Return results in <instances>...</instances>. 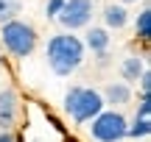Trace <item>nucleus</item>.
I'll use <instances>...</instances> for the list:
<instances>
[{
    "mask_svg": "<svg viewBox=\"0 0 151 142\" xmlns=\"http://www.w3.org/2000/svg\"><path fill=\"white\" fill-rule=\"evenodd\" d=\"M137 81H140V95H148V89H151V72L146 70L140 78H137Z\"/></svg>",
    "mask_w": 151,
    "mask_h": 142,
    "instance_id": "dca6fc26",
    "label": "nucleus"
},
{
    "mask_svg": "<svg viewBox=\"0 0 151 142\" xmlns=\"http://www.w3.org/2000/svg\"><path fill=\"white\" fill-rule=\"evenodd\" d=\"M123 3H137V0H123Z\"/></svg>",
    "mask_w": 151,
    "mask_h": 142,
    "instance_id": "a211bd4d",
    "label": "nucleus"
},
{
    "mask_svg": "<svg viewBox=\"0 0 151 142\" xmlns=\"http://www.w3.org/2000/svg\"><path fill=\"white\" fill-rule=\"evenodd\" d=\"M62 6H65V0H48V3H45V17H48V20H56Z\"/></svg>",
    "mask_w": 151,
    "mask_h": 142,
    "instance_id": "4468645a",
    "label": "nucleus"
},
{
    "mask_svg": "<svg viewBox=\"0 0 151 142\" xmlns=\"http://www.w3.org/2000/svg\"><path fill=\"white\" fill-rule=\"evenodd\" d=\"M148 134H151V123L146 117H134V123L126 126V137H132V139H146Z\"/></svg>",
    "mask_w": 151,
    "mask_h": 142,
    "instance_id": "f8f14e48",
    "label": "nucleus"
},
{
    "mask_svg": "<svg viewBox=\"0 0 151 142\" xmlns=\"http://www.w3.org/2000/svg\"><path fill=\"white\" fill-rule=\"evenodd\" d=\"M92 126H90V134H92V139H98V142H120L126 137V117L120 114V111H115V109H104L101 114H95L92 117Z\"/></svg>",
    "mask_w": 151,
    "mask_h": 142,
    "instance_id": "20e7f679",
    "label": "nucleus"
},
{
    "mask_svg": "<svg viewBox=\"0 0 151 142\" xmlns=\"http://www.w3.org/2000/svg\"><path fill=\"white\" fill-rule=\"evenodd\" d=\"M148 114H151V98H148V95H140V106H137V117H146V120H148Z\"/></svg>",
    "mask_w": 151,
    "mask_h": 142,
    "instance_id": "2eb2a0df",
    "label": "nucleus"
},
{
    "mask_svg": "<svg viewBox=\"0 0 151 142\" xmlns=\"http://www.w3.org/2000/svg\"><path fill=\"white\" fill-rule=\"evenodd\" d=\"M104 22H106V28H112V31H120V28L129 22L126 6L123 3H109L106 9H104Z\"/></svg>",
    "mask_w": 151,
    "mask_h": 142,
    "instance_id": "6e6552de",
    "label": "nucleus"
},
{
    "mask_svg": "<svg viewBox=\"0 0 151 142\" xmlns=\"http://www.w3.org/2000/svg\"><path fill=\"white\" fill-rule=\"evenodd\" d=\"M84 48H90L92 53H106L109 48V31L106 28H90L84 39Z\"/></svg>",
    "mask_w": 151,
    "mask_h": 142,
    "instance_id": "1a4fd4ad",
    "label": "nucleus"
},
{
    "mask_svg": "<svg viewBox=\"0 0 151 142\" xmlns=\"http://www.w3.org/2000/svg\"><path fill=\"white\" fill-rule=\"evenodd\" d=\"M14 117H17V92L3 89L0 92V131H9L14 126Z\"/></svg>",
    "mask_w": 151,
    "mask_h": 142,
    "instance_id": "423d86ee",
    "label": "nucleus"
},
{
    "mask_svg": "<svg viewBox=\"0 0 151 142\" xmlns=\"http://www.w3.org/2000/svg\"><path fill=\"white\" fill-rule=\"evenodd\" d=\"M84 61V42L73 33H56L48 42V64L56 75H70Z\"/></svg>",
    "mask_w": 151,
    "mask_h": 142,
    "instance_id": "f257e3e1",
    "label": "nucleus"
},
{
    "mask_svg": "<svg viewBox=\"0 0 151 142\" xmlns=\"http://www.w3.org/2000/svg\"><path fill=\"white\" fill-rule=\"evenodd\" d=\"M120 72H123L126 81H137V78L146 72V61H143L140 56H129V59H123V64H120Z\"/></svg>",
    "mask_w": 151,
    "mask_h": 142,
    "instance_id": "9d476101",
    "label": "nucleus"
},
{
    "mask_svg": "<svg viewBox=\"0 0 151 142\" xmlns=\"http://www.w3.org/2000/svg\"><path fill=\"white\" fill-rule=\"evenodd\" d=\"M0 42H3V48L9 50L14 59H25V56H31L34 48H37V31H34L31 22L14 17V20L0 25Z\"/></svg>",
    "mask_w": 151,
    "mask_h": 142,
    "instance_id": "f03ea898",
    "label": "nucleus"
},
{
    "mask_svg": "<svg viewBox=\"0 0 151 142\" xmlns=\"http://www.w3.org/2000/svg\"><path fill=\"white\" fill-rule=\"evenodd\" d=\"M59 25L65 31H78V28H87L92 20V0H65L62 11L56 14Z\"/></svg>",
    "mask_w": 151,
    "mask_h": 142,
    "instance_id": "39448f33",
    "label": "nucleus"
},
{
    "mask_svg": "<svg viewBox=\"0 0 151 142\" xmlns=\"http://www.w3.org/2000/svg\"><path fill=\"white\" fill-rule=\"evenodd\" d=\"M20 14V0H0V25Z\"/></svg>",
    "mask_w": 151,
    "mask_h": 142,
    "instance_id": "ddd939ff",
    "label": "nucleus"
},
{
    "mask_svg": "<svg viewBox=\"0 0 151 142\" xmlns=\"http://www.w3.org/2000/svg\"><path fill=\"white\" fill-rule=\"evenodd\" d=\"M104 103L106 106H123V103H129L132 100V89H129V84H123V81H115V84H109L106 89H104Z\"/></svg>",
    "mask_w": 151,
    "mask_h": 142,
    "instance_id": "0eeeda50",
    "label": "nucleus"
},
{
    "mask_svg": "<svg viewBox=\"0 0 151 142\" xmlns=\"http://www.w3.org/2000/svg\"><path fill=\"white\" fill-rule=\"evenodd\" d=\"M0 142H14V137H11L9 131H0Z\"/></svg>",
    "mask_w": 151,
    "mask_h": 142,
    "instance_id": "f3484780",
    "label": "nucleus"
},
{
    "mask_svg": "<svg viewBox=\"0 0 151 142\" xmlns=\"http://www.w3.org/2000/svg\"><path fill=\"white\" fill-rule=\"evenodd\" d=\"M134 36L140 39V42H148V36H151V9H143L140 14H137V20H134Z\"/></svg>",
    "mask_w": 151,
    "mask_h": 142,
    "instance_id": "9b49d317",
    "label": "nucleus"
},
{
    "mask_svg": "<svg viewBox=\"0 0 151 142\" xmlns=\"http://www.w3.org/2000/svg\"><path fill=\"white\" fill-rule=\"evenodd\" d=\"M106 109L101 92L98 89H90V87H70L65 95V111L73 117L76 123H90L95 114Z\"/></svg>",
    "mask_w": 151,
    "mask_h": 142,
    "instance_id": "7ed1b4c3",
    "label": "nucleus"
}]
</instances>
